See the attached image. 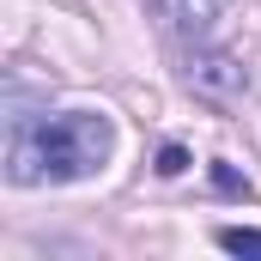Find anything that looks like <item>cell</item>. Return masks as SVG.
I'll return each instance as SVG.
<instances>
[{"mask_svg":"<svg viewBox=\"0 0 261 261\" xmlns=\"http://www.w3.org/2000/svg\"><path fill=\"white\" fill-rule=\"evenodd\" d=\"M116 122L103 110H67V116H12L6 140V176L18 189L31 182H85L110 164Z\"/></svg>","mask_w":261,"mask_h":261,"instance_id":"1","label":"cell"},{"mask_svg":"<svg viewBox=\"0 0 261 261\" xmlns=\"http://www.w3.org/2000/svg\"><path fill=\"white\" fill-rule=\"evenodd\" d=\"M225 6H231V0H176V31H182L189 43H213Z\"/></svg>","mask_w":261,"mask_h":261,"instance_id":"3","label":"cell"},{"mask_svg":"<svg viewBox=\"0 0 261 261\" xmlns=\"http://www.w3.org/2000/svg\"><path fill=\"white\" fill-rule=\"evenodd\" d=\"M219 249H231V255H261V231L255 225H219Z\"/></svg>","mask_w":261,"mask_h":261,"instance_id":"4","label":"cell"},{"mask_svg":"<svg viewBox=\"0 0 261 261\" xmlns=\"http://www.w3.org/2000/svg\"><path fill=\"white\" fill-rule=\"evenodd\" d=\"M182 170H189V152L182 146H164L158 152V176H182Z\"/></svg>","mask_w":261,"mask_h":261,"instance_id":"6","label":"cell"},{"mask_svg":"<svg viewBox=\"0 0 261 261\" xmlns=\"http://www.w3.org/2000/svg\"><path fill=\"white\" fill-rule=\"evenodd\" d=\"M213 189H219V195H249V182H243L231 164H213Z\"/></svg>","mask_w":261,"mask_h":261,"instance_id":"5","label":"cell"},{"mask_svg":"<svg viewBox=\"0 0 261 261\" xmlns=\"http://www.w3.org/2000/svg\"><path fill=\"white\" fill-rule=\"evenodd\" d=\"M182 85L206 97V103H231V97H243V85H249V67L237 61V55H225V49H206L195 43V55L182 67Z\"/></svg>","mask_w":261,"mask_h":261,"instance_id":"2","label":"cell"}]
</instances>
